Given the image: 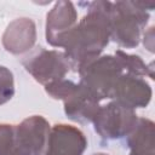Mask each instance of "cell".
<instances>
[{"label": "cell", "instance_id": "obj_13", "mask_svg": "<svg viewBox=\"0 0 155 155\" xmlns=\"http://www.w3.org/2000/svg\"><path fill=\"white\" fill-rule=\"evenodd\" d=\"M119 62L121 63V67L125 73L134 75V76H148L150 79H154V68L153 63L147 64L137 54H130L122 50H116L114 54Z\"/></svg>", "mask_w": 155, "mask_h": 155}, {"label": "cell", "instance_id": "obj_8", "mask_svg": "<svg viewBox=\"0 0 155 155\" xmlns=\"http://www.w3.org/2000/svg\"><path fill=\"white\" fill-rule=\"evenodd\" d=\"M151 96L153 90L143 78L127 73H124L117 79L111 92L113 101L132 110L145 108L150 103Z\"/></svg>", "mask_w": 155, "mask_h": 155}, {"label": "cell", "instance_id": "obj_7", "mask_svg": "<svg viewBox=\"0 0 155 155\" xmlns=\"http://www.w3.org/2000/svg\"><path fill=\"white\" fill-rule=\"evenodd\" d=\"M78 24V12L70 1H57L46 16V41L53 47L64 46L69 34Z\"/></svg>", "mask_w": 155, "mask_h": 155}, {"label": "cell", "instance_id": "obj_1", "mask_svg": "<svg viewBox=\"0 0 155 155\" xmlns=\"http://www.w3.org/2000/svg\"><path fill=\"white\" fill-rule=\"evenodd\" d=\"M109 5L110 1L91 2L87 13L69 34L63 48L71 70L79 71L84 64L99 57L109 44Z\"/></svg>", "mask_w": 155, "mask_h": 155}, {"label": "cell", "instance_id": "obj_12", "mask_svg": "<svg viewBox=\"0 0 155 155\" xmlns=\"http://www.w3.org/2000/svg\"><path fill=\"white\" fill-rule=\"evenodd\" d=\"M154 122L145 117H138L136 126L126 136L130 155H154Z\"/></svg>", "mask_w": 155, "mask_h": 155}, {"label": "cell", "instance_id": "obj_5", "mask_svg": "<svg viewBox=\"0 0 155 155\" xmlns=\"http://www.w3.org/2000/svg\"><path fill=\"white\" fill-rule=\"evenodd\" d=\"M138 116L134 110L111 101L102 105L93 119L94 131L103 139H120L126 137L136 126Z\"/></svg>", "mask_w": 155, "mask_h": 155}, {"label": "cell", "instance_id": "obj_14", "mask_svg": "<svg viewBox=\"0 0 155 155\" xmlns=\"http://www.w3.org/2000/svg\"><path fill=\"white\" fill-rule=\"evenodd\" d=\"M76 88H78V84L67 79L56 80L45 85L46 93L53 99H61V101H64L67 97H69Z\"/></svg>", "mask_w": 155, "mask_h": 155}, {"label": "cell", "instance_id": "obj_10", "mask_svg": "<svg viewBox=\"0 0 155 155\" xmlns=\"http://www.w3.org/2000/svg\"><path fill=\"white\" fill-rule=\"evenodd\" d=\"M36 41L35 22L28 17L12 21L2 34L4 48L12 54H22L33 48Z\"/></svg>", "mask_w": 155, "mask_h": 155}, {"label": "cell", "instance_id": "obj_2", "mask_svg": "<svg viewBox=\"0 0 155 155\" xmlns=\"http://www.w3.org/2000/svg\"><path fill=\"white\" fill-rule=\"evenodd\" d=\"M153 2L116 1L110 2L108 11L110 39L124 48L138 46L143 28L149 21Z\"/></svg>", "mask_w": 155, "mask_h": 155}, {"label": "cell", "instance_id": "obj_16", "mask_svg": "<svg viewBox=\"0 0 155 155\" xmlns=\"http://www.w3.org/2000/svg\"><path fill=\"white\" fill-rule=\"evenodd\" d=\"M15 94L13 74L4 65H0V105L8 102Z\"/></svg>", "mask_w": 155, "mask_h": 155}, {"label": "cell", "instance_id": "obj_18", "mask_svg": "<svg viewBox=\"0 0 155 155\" xmlns=\"http://www.w3.org/2000/svg\"><path fill=\"white\" fill-rule=\"evenodd\" d=\"M92 155H109V154H105V153H94Z\"/></svg>", "mask_w": 155, "mask_h": 155}, {"label": "cell", "instance_id": "obj_4", "mask_svg": "<svg viewBox=\"0 0 155 155\" xmlns=\"http://www.w3.org/2000/svg\"><path fill=\"white\" fill-rule=\"evenodd\" d=\"M24 69L41 85L64 79L70 70L64 52L58 50H46L44 47L34 48L22 59Z\"/></svg>", "mask_w": 155, "mask_h": 155}, {"label": "cell", "instance_id": "obj_6", "mask_svg": "<svg viewBox=\"0 0 155 155\" xmlns=\"http://www.w3.org/2000/svg\"><path fill=\"white\" fill-rule=\"evenodd\" d=\"M51 126L41 115H31L15 125V147L17 155H42Z\"/></svg>", "mask_w": 155, "mask_h": 155}, {"label": "cell", "instance_id": "obj_3", "mask_svg": "<svg viewBox=\"0 0 155 155\" xmlns=\"http://www.w3.org/2000/svg\"><path fill=\"white\" fill-rule=\"evenodd\" d=\"M79 85L97 102L111 98L117 79L125 73L114 54H101L79 69Z\"/></svg>", "mask_w": 155, "mask_h": 155}, {"label": "cell", "instance_id": "obj_11", "mask_svg": "<svg viewBox=\"0 0 155 155\" xmlns=\"http://www.w3.org/2000/svg\"><path fill=\"white\" fill-rule=\"evenodd\" d=\"M64 113L68 119L79 122L87 124L92 122L101 105L94 98H92L79 84L78 88L64 101Z\"/></svg>", "mask_w": 155, "mask_h": 155}, {"label": "cell", "instance_id": "obj_15", "mask_svg": "<svg viewBox=\"0 0 155 155\" xmlns=\"http://www.w3.org/2000/svg\"><path fill=\"white\" fill-rule=\"evenodd\" d=\"M0 155H17L15 147V125L0 124Z\"/></svg>", "mask_w": 155, "mask_h": 155}, {"label": "cell", "instance_id": "obj_9", "mask_svg": "<svg viewBox=\"0 0 155 155\" xmlns=\"http://www.w3.org/2000/svg\"><path fill=\"white\" fill-rule=\"evenodd\" d=\"M87 148V138L78 127L57 124L48 134L47 145L42 155H82Z\"/></svg>", "mask_w": 155, "mask_h": 155}, {"label": "cell", "instance_id": "obj_17", "mask_svg": "<svg viewBox=\"0 0 155 155\" xmlns=\"http://www.w3.org/2000/svg\"><path fill=\"white\" fill-rule=\"evenodd\" d=\"M143 44L149 52H154V27H150L148 31L144 33Z\"/></svg>", "mask_w": 155, "mask_h": 155}]
</instances>
